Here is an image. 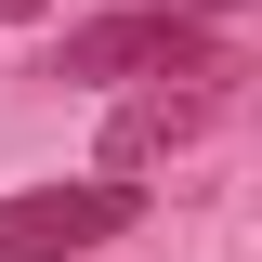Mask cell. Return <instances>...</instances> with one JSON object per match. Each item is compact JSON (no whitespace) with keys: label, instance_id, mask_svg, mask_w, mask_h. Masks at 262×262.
<instances>
[{"label":"cell","instance_id":"6da1fadb","mask_svg":"<svg viewBox=\"0 0 262 262\" xmlns=\"http://www.w3.org/2000/svg\"><path fill=\"white\" fill-rule=\"evenodd\" d=\"M53 79H79V92H118V79H210V13H184V0L92 13V27L53 39Z\"/></svg>","mask_w":262,"mask_h":262},{"label":"cell","instance_id":"7a4b0ae2","mask_svg":"<svg viewBox=\"0 0 262 262\" xmlns=\"http://www.w3.org/2000/svg\"><path fill=\"white\" fill-rule=\"evenodd\" d=\"M144 223V184H118V170H92V184H27L0 196V262H79L105 249V236Z\"/></svg>","mask_w":262,"mask_h":262},{"label":"cell","instance_id":"3957f363","mask_svg":"<svg viewBox=\"0 0 262 262\" xmlns=\"http://www.w3.org/2000/svg\"><path fill=\"white\" fill-rule=\"evenodd\" d=\"M196 118H210V105H196V92H158V105H131V118L105 131V170H144V158H158V144H184Z\"/></svg>","mask_w":262,"mask_h":262},{"label":"cell","instance_id":"277c9868","mask_svg":"<svg viewBox=\"0 0 262 262\" xmlns=\"http://www.w3.org/2000/svg\"><path fill=\"white\" fill-rule=\"evenodd\" d=\"M13 13H53V0H0V27H13Z\"/></svg>","mask_w":262,"mask_h":262},{"label":"cell","instance_id":"5b68a950","mask_svg":"<svg viewBox=\"0 0 262 262\" xmlns=\"http://www.w3.org/2000/svg\"><path fill=\"white\" fill-rule=\"evenodd\" d=\"M184 13H223V0H184Z\"/></svg>","mask_w":262,"mask_h":262}]
</instances>
